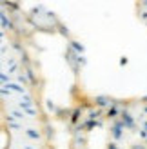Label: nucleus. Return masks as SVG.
<instances>
[{"mask_svg": "<svg viewBox=\"0 0 147 149\" xmlns=\"http://www.w3.org/2000/svg\"><path fill=\"white\" fill-rule=\"evenodd\" d=\"M26 135H27L29 138H33V140H38V138H40V133H38V131H33V129H27Z\"/></svg>", "mask_w": 147, "mask_h": 149, "instance_id": "f257e3e1", "label": "nucleus"}, {"mask_svg": "<svg viewBox=\"0 0 147 149\" xmlns=\"http://www.w3.org/2000/svg\"><path fill=\"white\" fill-rule=\"evenodd\" d=\"M2 27H4V29H11V22H7L6 13H2Z\"/></svg>", "mask_w": 147, "mask_h": 149, "instance_id": "f03ea898", "label": "nucleus"}, {"mask_svg": "<svg viewBox=\"0 0 147 149\" xmlns=\"http://www.w3.org/2000/svg\"><path fill=\"white\" fill-rule=\"evenodd\" d=\"M6 87H9V89H13V91H18V93H24V87H20L18 84H7Z\"/></svg>", "mask_w": 147, "mask_h": 149, "instance_id": "7ed1b4c3", "label": "nucleus"}, {"mask_svg": "<svg viewBox=\"0 0 147 149\" xmlns=\"http://www.w3.org/2000/svg\"><path fill=\"white\" fill-rule=\"evenodd\" d=\"M24 113L29 115V116H35V115H36V111H35L33 107H27V109H24Z\"/></svg>", "mask_w": 147, "mask_h": 149, "instance_id": "20e7f679", "label": "nucleus"}, {"mask_svg": "<svg viewBox=\"0 0 147 149\" xmlns=\"http://www.w3.org/2000/svg\"><path fill=\"white\" fill-rule=\"evenodd\" d=\"M131 149H147V146L145 144H133V146H131Z\"/></svg>", "mask_w": 147, "mask_h": 149, "instance_id": "39448f33", "label": "nucleus"}, {"mask_svg": "<svg viewBox=\"0 0 147 149\" xmlns=\"http://www.w3.org/2000/svg\"><path fill=\"white\" fill-rule=\"evenodd\" d=\"M98 100V106H105V104H107V100L104 98V96H100V98H96Z\"/></svg>", "mask_w": 147, "mask_h": 149, "instance_id": "423d86ee", "label": "nucleus"}, {"mask_svg": "<svg viewBox=\"0 0 147 149\" xmlns=\"http://www.w3.org/2000/svg\"><path fill=\"white\" fill-rule=\"evenodd\" d=\"M2 84H4V87L7 86V74L6 73H2Z\"/></svg>", "mask_w": 147, "mask_h": 149, "instance_id": "0eeeda50", "label": "nucleus"}, {"mask_svg": "<svg viewBox=\"0 0 147 149\" xmlns=\"http://www.w3.org/2000/svg\"><path fill=\"white\" fill-rule=\"evenodd\" d=\"M18 78H20V82H24V84H27V80H26V77H24V74H20Z\"/></svg>", "mask_w": 147, "mask_h": 149, "instance_id": "6e6552de", "label": "nucleus"}, {"mask_svg": "<svg viewBox=\"0 0 147 149\" xmlns=\"http://www.w3.org/2000/svg\"><path fill=\"white\" fill-rule=\"evenodd\" d=\"M24 149H33V147H24Z\"/></svg>", "mask_w": 147, "mask_h": 149, "instance_id": "1a4fd4ad", "label": "nucleus"}]
</instances>
